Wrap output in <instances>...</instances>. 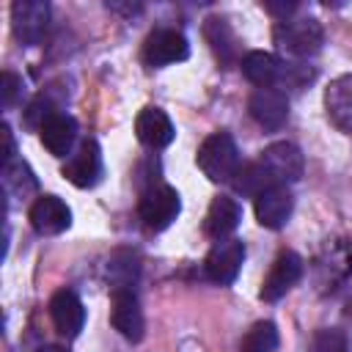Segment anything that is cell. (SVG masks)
<instances>
[{
  "label": "cell",
  "mask_w": 352,
  "mask_h": 352,
  "mask_svg": "<svg viewBox=\"0 0 352 352\" xmlns=\"http://www.w3.org/2000/svg\"><path fill=\"white\" fill-rule=\"evenodd\" d=\"M242 74L256 85V88H275L283 91L286 88H302L305 82L314 80V72L302 63H286L272 52L264 50H253L242 58Z\"/></svg>",
  "instance_id": "obj_1"
},
{
  "label": "cell",
  "mask_w": 352,
  "mask_h": 352,
  "mask_svg": "<svg viewBox=\"0 0 352 352\" xmlns=\"http://www.w3.org/2000/svg\"><path fill=\"white\" fill-rule=\"evenodd\" d=\"M272 41L289 58H311L322 50L324 30L314 16H297V19L289 16L283 22H275Z\"/></svg>",
  "instance_id": "obj_2"
},
{
  "label": "cell",
  "mask_w": 352,
  "mask_h": 352,
  "mask_svg": "<svg viewBox=\"0 0 352 352\" xmlns=\"http://www.w3.org/2000/svg\"><path fill=\"white\" fill-rule=\"evenodd\" d=\"M195 162L204 170V176L212 182H231L236 176V170L242 168L239 165V148L228 132H212L201 143Z\"/></svg>",
  "instance_id": "obj_3"
},
{
  "label": "cell",
  "mask_w": 352,
  "mask_h": 352,
  "mask_svg": "<svg viewBox=\"0 0 352 352\" xmlns=\"http://www.w3.org/2000/svg\"><path fill=\"white\" fill-rule=\"evenodd\" d=\"M182 212V198L170 184H154L140 195L138 214L148 231H165Z\"/></svg>",
  "instance_id": "obj_4"
},
{
  "label": "cell",
  "mask_w": 352,
  "mask_h": 352,
  "mask_svg": "<svg viewBox=\"0 0 352 352\" xmlns=\"http://www.w3.org/2000/svg\"><path fill=\"white\" fill-rule=\"evenodd\" d=\"M143 63L151 69H162L179 60H187L190 55V44L184 38V33H179L176 28H154L146 41H143Z\"/></svg>",
  "instance_id": "obj_5"
},
{
  "label": "cell",
  "mask_w": 352,
  "mask_h": 352,
  "mask_svg": "<svg viewBox=\"0 0 352 352\" xmlns=\"http://www.w3.org/2000/svg\"><path fill=\"white\" fill-rule=\"evenodd\" d=\"M258 162L267 170V176L272 179V184H283V187L292 184V182H300L302 170H305L302 151L294 143H286V140H278V143L267 146L258 154Z\"/></svg>",
  "instance_id": "obj_6"
},
{
  "label": "cell",
  "mask_w": 352,
  "mask_h": 352,
  "mask_svg": "<svg viewBox=\"0 0 352 352\" xmlns=\"http://www.w3.org/2000/svg\"><path fill=\"white\" fill-rule=\"evenodd\" d=\"M242 261H245V242L228 236V239H220V242L212 245V250L204 258V272L212 283L228 286V283L236 280V275L242 270Z\"/></svg>",
  "instance_id": "obj_7"
},
{
  "label": "cell",
  "mask_w": 352,
  "mask_h": 352,
  "mask_svg": "<svg viewBox=\"0 0 352 352\" xmlns=\"http://www.w3.org/2000/svg\"><path fill=\"white\" fill-rule=\"evenodd\" d=\"M50 25V3L47 0H16L11 6V28L14 36L25 44L33 47L44 38Z\"/></svg>",
  "instance_id": "obj_8"
},
{
  "label": "cell",
  "mask_w": 352,
  "mask_h": 352,
  "mask_svg": "<svg viewBox=\"0 0 352 352\" xmlns=\"http://www.w3.org/2000/svg\"><path fill=\"white\" fill-rule=\"evenodd\" d=\"M110 322L113 327L132 344H138L143 338L146 330V319H143V308L140 300L135 294V289H116L113 300H110Z\"/></svg>",
  "instance_id": "obj_9"
},
{
  "label": "cell",
  "mask_w": 352,
  "mask_h": 352,
  "mask_svg": "<svg viewBox=\"0 0 352 352\" xmlns=\"http://www.w3.org/2000/svg\"><path fill=\"white\" fill-rule=\"evenodd\" d=\"M28 220H30V226H33L36 234L55 236V234H60V231H66L72 226V209L58 195H38L30 204Z\"/></svg>",
  "instance_id": "obj_10"
},
{
  "label": "cell",
  "mask_w": 352,
  "mask_h": 352,
  "mask_svg": "<svg viewBox=\"0 0 352 352\" xmlns=\"http://www.w3.org/2000/svg\"><path fill=\"white\" fill-rule=\"evenodd\" d=\"M60 173L80 190L85 187H94L102 176V151H99V143L96 140H82L80 148L66 160V165L60 168Z\"/></svg>",
  "instance_id": "obj_11"
},
{
  "label": "cell",
  "mask_w": 352,
  "mask_h": 352,
  "mask_svg": "<svg viewBox=\"0 0 352 352\" xmlns=\"http://www.w3.org/2000/svg\"><path fill=\"white\" fill-rule=\"evenodd\" d=\"M248 110H250L253 121L270 132L280 129L289 121V99L283 91H275V88H256L250 94Z\"/></svg>",
  "instance_id": "obj_12"
},
{
  "label": "cell",
  "mask_w": 352,
  "mask_h": 352,
  "mask_svg": "<svg viewBox=\"0 0 352 352\" xmlns=\"http://www.w3.org/2000/svg\"><path fill=\"white\" fill-rule=\"evenodd\" d=\"M300 278H302V258H300L297 253H292V250H283V253L272 261V267H270V272H267V278H264L258 294H261V300L275 302V300H280Z\"/></svg>",
  "instance_id": "obj_13"
},
{
  "label": "cell",
  "mask_w": 352,
  "mask_h": 352,
  "mask_svg": "<svg viewBox=\"0 0 352 352\" xmlns=\"http://www.w3.org/2000/svg\"><path fill=\"white\" fill-rule=\"evenodd\" d=\"M253 201H256V220L270 231L283 228L292 217V209H294V198H292L289 187H283V184L264 190Z\"/></svg>",
  "instance_id": "obj_14"
},
{
  "label": "cell",
  "mask_w": 352,
  "mask_h": 352,
  "mask_svg": "<svg viewBox=\"0 0 352 352\" xmlns=\"http://www.w3.org/2000/svg\"><path fill=\"white\" fill-rule=\"evenodd\" d=\"M50 319L60 336L74 338V336H80V330L85 324V308L72 289H60L50 300Z\"/></svg>",
  "instance_id": "obj_15"
},
{
  "label": "cell",
  "mask_w": 352,
  "mask_h": 352,
  "mask_svg": "<svg viewBox=\"0 0 352 352\" xmlns=\"http://www.w3.org/2000/svg\"><path fill=\"white\" fill-rule=\"evenodd\" d=\"M135 135L148 148H165V146L173 143L176 129H173V124H170V118H168L165 110H160V107H143L138 113V118H135Z\"/></svg>",
  "instance_id": "obj_16"
},
{
  "label": "cell",
  "mask_w": 352,
  "mask_h": 352,
  "mask_svg": "<svg viewBox=\"0 0 352 352\" xmlns=\"http://www.w3.org/2000/svg\"><path fill=\"white\" fill-rule=\"evenodd\" d=\"M242 220V206L228 198V195H217L209 209H206V217H204V234L214 242L220 239H228V234H234V228L239 226Z\"/></svg>",
  "instance_id": "obj_17"
},
{
  "label": "cell",
  "mask_w": 352,
  "mask_h": 352,
  "mask_svg": "<svg viewBox=\"0 0 352 352\" xmlns=\"http://www.w3.org/2000/svg\"><path fill=\"white\" fill-rule=\"evenodd\" d=\"M38 135H41L44 148L52 157H66V154L72 157V148L77 140V121L69 113H58L38 129Z\"/></svg>",
  "instance_id": "obj_18"
},
{
  "label": "cell",
  "mask_w": 352,
  "mask_h": 352,
  "mask_svg": "<svg viewBox=\"0 0 352 352\" xmlns=\"http://www.w3.org/2000/svg\"><path fill=\"white\" fill-rule=\"evenodd\" d=\"M324 107H327L330 121L338 129L352 132V74H344V77H338L327 85Z\"/></svg>",
  "instance_id": "obj_19"
},
{
  "label": "cell",
  "mask_w": 352,
  "mask_h": 352,
  "mask_svg": "<svg viewBox=\"0 0 352 352\" xmlns=\"http://www.w3.org/2000/svg\"><path fill=\"white\" fill-rule=\"evenodd\" d=\"M138 258L129 250H118L110 256L107 261V283L110 289H132V283L138 280Z\"/></svg>",
  "instance_id": "obj_20"
},
{
  "label": "cell",
  "mask_w": 352,
  "mask_h": 352,
  "mask_svg": "<svg viewBox=\"0 0 352 352\" xmlns=\"http://www.w3.org/2000/svg\"><path fill=\"white\" fill-rule=\"evenodd\" d=\"M278 349V327L272 322H256L239 341V352H275Z\"/></svg>",
  "instance_id": "obj_21"
},
{
  "label": "cell",
  "mask_w": 352,
  "mask_h": 352,
  "mask_svg": "<svg viewBox=\"0 0 352 352\" xmlns=\"http://www.w3.org/2000/svg\"><path fill=\"white\" fill-rule=\"evenodd\" d=\"M3 190L8 195H19V198H25L28 192H33L36 190V179H33L30 168L25 162H19V160L3 165Z\"/></svg>",
  "instance_id": "obj_22"
},
{
  "label": "cell",
  "mask_w": 352,
  "mask_h": 352,
  "mask_svg": "<svg viewBox=\"0 0 352 352\" xmlns=\"http://www.w3.org/2000/svg\"><path fill=\"white\" fill-rule=\"evenodd\" d=\"M60 113V107H58V102L52 99V94L50 91H41L30 104H28V110H25V124L30 126V129H41L52 116H58Z\"/></svg>",
  "instance_id": "obj_23"
},
{
  "label": "cell",
  "mask_w": 352,
  "mask_h": 352,
  "mask_svg": "<svg viewBox=\"0 0 352 352\" xmlns=\"http://www.w3.org/2000/svg\"><path fill=\"white\" fill-rule=\"evenodd\" d=\"M206 38L212 41V50H214L223 60L231 58V52H234V36H231V28L226 25V19H209V25H206Z\"/></svg>",
  "instance_id": "obj_24"
},
{
  "label": "cell",
  "mask_w": 352,
  "mask_h": 352,
  "mask_svg": "<svg viewBox=\"0 0 352 352\" xmlns=\"http://www.w3.org/2000/svg\"><path fill=\"white\" fill-rule=\"evenodd\" d=\"M311 352H349V338L336 327H322L311 338Z\"/></svg>",
  "instance_id": "obj_25"
},
{
  "label": "cell",
  "mask_w": 352,
  "mask_h": 352,
  "mask_svg": "<svg viewBox=\"0 0 352 352\" xmlns=\"http://www.w3.org/2000/svg\"><path fill=\"white\" fill-rule=\"evenodd\" d=\"M22 96V77L14 74V72H3V82H0V99H3V107H14Z\"/></svg>",
  "instance_id": "obj_26"
},
{
  "label": "cell",
  "mask_w": 352,
  "mask_h": 352,
  "mask_svg": "<svg viewBox=\"0 0 352 352\" xmlns=\"http://www.w3.org/2000/svg\"><path fill=\"white\" fill-rule=\"evenodd\" d=\"M264 8L272 16H278V22H283V19H289V14L297 11V3H264Z\"/></svg>",
  "instance_id": "obj_27"
},
{
  "label": "cell",
  "mask_w": 352,
  "mask_h": 352,
  "mask_svg": "<svg viewBox=\"0 0 352 352\" xmlns=\"http://www.w3.org/2000/svg\"><path fill=\"white\" fill-rule=\"evenodd\" d=\"M3 140H6V148H3V165L14 162V135H11V126L3 124Z\"/></svg>",
  "instance_id": "obj_28"
},
{
  "label": "cell",
  "mask_w": 352,
  "mask_h": 352,
  "mask_svg": "<svg viewBox=\"0 0 352 352\" xmlns=\"http://www.w3.org/2000/svg\"><path fill=\"white\" fill-rule=\"evenodd\" d=\"M36 352H69V349H63V346H55V344H50V346H38Z\"/></svg>",
  "instance_id": "obj_29"
}]
</instances>
